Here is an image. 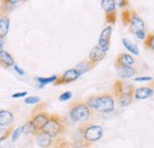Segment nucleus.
I'll return each mask as SVG.
<instances>
[{
	"instance_id": "nucleus-1",
	"label": "nucleus",
	"mask_w": 154,
	"mask_h": 148,
	"mask_svg": "<svg viewBox=\"0 0 154 148\" xmlns=\"http://www.w3.org/2000/svg\"><path fill=\"white\" fill-rule=\"evenodd\" d=\"M103 136V128L98 125L93 123H82L76 130V134L74 136V142L75 143H90L93 145L94 142L98 141Z\"/></svg>"
},
{
	"instance_id": "nucleus-2",
	"label": "nucleus",
	"mask_w": 154,
	"mask_h": 148,
	"mask_svg": "<svg viewBox=\"0 0 154 148\" xmlns=\"http://www.w3.org/2000/svg\"><path fill=\"white\" fill-rule=\"evenodd\" d=\"M85 104L91 110L98 113H112L115 109V98L112 94L104 93L100 95H91L85 101Z\"/></svg>"
},
{
	"instance_id": "nucleus-3",
	"label": "nucleus",
	"mask_w": 154,
	"mask_h": 148,
	"mask_svg": "<svg viewBox=\"0 0 154 148\" xmlns=\"http://www.w3.org/2000/svg\"><path fill=\"white\" fill-rule=\"evenodd\" d=\"M50 119V114L46 111H37L35 113L31 119L23 126V133L25 134H32V135H37L38 133L43 131L44 126L46 125V122Z\"/></svg>"
},
{
	"instance_id": "nucleus-4",
	"label": "nucleus",
	"mask_w": 154,
	"mask_h": 148,
	"mask_svg": "<svg viewBox=\"0 0 154 148\" xmlns=\"http://www.w3.org/2000/svg\"><path fill=\"white\" fill-rule=\"evenodd\" d=\"M69 116L72 122L84 123L91 117V109L84 101H75L69 107Z\"/></svg>"
},
{
	"instance_id": "nucleus-5",
	"label": "nucleus",
	"mask_w": 154,
	"mask_h": 148,
	"mask_svg": "<svg viewBox=\"0 0 154 148\" xmlns=\"http://www.w3.org/2000/svg\"><path fill=\"white\" fill-rule=\"evenodd\" d=\"M65 130H66V121L63 116L57 114H50V119L43 128V131L48 133L54 139L64 134Z\"/></svg>"
},
{
	"instance_id": "nucleus-6",
	"label": "nucleus",
	"mask_w": 154,
	"mask_h": 148,
	"mask_svg": "<svg viewBox=\"0 0 154 148\" xmlns=\"http://www.w3.org/2000/svg\"><path fill=\"white\" fill-rule=\"evenodd\" d=\"M134 90L135 88L132 84L126 83L121 79L115 81L114 85H113V93H114L116 100H119L121 97H134Z\"/></svg>"
},
{
	"instance_id": "nucleus-7",
	"label": "nucleus",
	"mask_w": 154,
	"mask_h": 148,
	"mask_svg": "<svg viewBox=\"0 0 154 148\" xmlns=\"http://www.w3.org/2000/svg\"><path fill=\"white\" fill-rule=\"evenodd\" d=\"M101 7L104 12L106 21L109 25H114L117 19V12H116V2L115 0H101Z\"/></svg>"
},
{
	"instance_id": "nucleus-8",
	"label": "nucleus",
	"mask_w": 154,
	"mask_h": 148,
	"mask_svg": "<svg viewBox=\"0 0 154 148\" xmlns=\"http://www.w3.org/2000/svg\"><path fill=\"white\" fill-rule=\"evenodd\" d=\"M128 27H129V32L133 33V35H135L139 31L146 30V25H145L143 19L141 18L137 14V12L134 10H131V21H129Z\"/></svg>"
},
{
	"instance_id": "nucleus-9",
	"label": "nucleus",
	"mask_w": 154,
	"mask_h": 148,
	"mask_svg": "<svg viewBox=\"0 0 154 148\" xmlns=\"http://www.w3.org/2000/svg\"><path fill=\"white\" fill-rule=\"evenodd\" d=\"M79 78V74L76 69H69L60 76H58L56 82L54 83V85H63V84H69L71 82H75L76 79Z\"/></svg>"
},
{
	"instance_id": "nucleus-10",
	"label": "nucleus",
	"mask_w": 154,
	"mask_h": 148,
	"mask_svg": "<svg viewBox=\"0 0 154 148\" xmlns=\"http://www.w3.org/2000/svg\"><path fill=\"white\" fill-rule=\"evenodd\" d=\"M112 33H113V27L112 25L104 27L100 35V38H98V46L104 50L106 52H108L109 50V46H110V39H112Z\"/></svg>"
},
{
	"instance_id": "nucleus-11",
	"label": "nucleus",
	"mask_w": 154,
	"mask_h": 148,
	"mask_svg": "<svg viewBox=\"0 0 154 148\" xmlns=\"http://www.w3.org/2000/svg\"><path fill=\"white\" fill-rule=\"evenodd\" d=\"M106 55H107V52H106L104 50H102L98 45H96V46H94V48L90 50L88 60H89L94 66H96L100 62H102V60L106 58Z\"/></svg>"
},
{
	"instance_id": "nucleus-12",
	"label": "nucleus",
	"mask_w": 154,
	"mask_h": 148,
	"mask_svg": "<svg viewBox=\"0 0 154 148\" xmlns=\"http://www.w3.org/2000/svg\"><path fill=\"white\" fill-rule=\"evenodd\" d=\"M135 63V58L132 54H120L115 59V68L119 66H132Z\"/></svg>"
},
{
	"instance_id": "nucleus-13",
	"label": "nucleus",
	"mask_w": 154,
	"mask_h": 148,
	"mask_svg": "<svg viewBox=\"0 0 154 148\" xmlns=\"http://www.w3.org/2000/svg\"><path fill=\"white\" fill-rule=\"evenodd\" d=\"M36 142L39 147L42 148H50L54 145V137H51L48 133L40 131L36 135Z\"/></svg>"
},
{
	"instance_id": "nucleus-14",
	"label": "nucleus",
	"mask_w": 154,
	"mask_h": 148,
	"mask_svg": "<svg viewBox=\"0 0 154 148\" xmlns=\"http://www.w3.org/2000/svg\"><path fill=\"white\" fill-rule=\"evenodd\" d=\"M10 30V17L7 13L0 10V37L5 38Z\"/></svg>"
},
{
	"instance_id": "nucleus-15",
	"label": "nucleus",
	"mask_w": 154,
	"mask_h": 148,
	"mask_svg": "<svg viewBox=\"0 0 154 148\" xmlns=\"http://www.w3.org/2000/svg\"><path fill=\"white\" fill-rule=\"evenodd\" d=\"M154 94V89L152 85L149 87H141L134 90V100H146L149 98Z\"/></svg>"
},
{
	"instance_id": "nucleus-16",
	"label": "nucleus",
	"mask_w": 154,
	"mask_h": 148,
	"mask_svg": "<svg viewBox=\"0 0 154 148\" xmlns=\"http://www.w3.org/2000/svg\"><path fill=\"white\" fill-rule=\"evenodd\" d=\"M14 121L13 113L7 109H0V127H10Z\"/></svg>"
},
{
	"instance_id": "nucleus-17",
	"label": "nucleus",
	"mask_w": 154,
	"mask_h": 148,
	"mask_svg": "<svg viewBox=\"0 0 154 148\" xmlns=\"http://www.w3.org/2000/svg\"><path fill=\"white\" fill-rule=\"evenodd\" d=\"M16 63H14V59L12 55L5 50H1L0 51V68H5V69H8L11 66H13Z\"/></svg>"
},
{
	"instance_id": "nucleus-18",
	"label": "nucleus",
	"mask_w": 154,
	"mask_h": 148,
	"mask_svg": "<svg viewBox=\"0 0 154 148\" xmlns=\"http://www.w3.org/2000/svg\"><path fill=\"white\" fill-rule=\"evenodd\" d=\"M116 70H117V75L123 79L131 78L136 74V69L133 65L132 66H119V68H116Z\"/></svg>"
},
{
	"instance_id": "nucleus-19",
	"label": "nucleus",
	"mask_w": 154,
	"mask_h": 148,
	"mask_svg": "<svg viewBox=\"0 0 154 148\" xmlns=\"http://www.w3.org/2000/svg\"><path fill=\"white\" fill-rule=\"evenodd\" d=\"M93 68H95L89 60H83V62H81V63H78L76 66H75V69H76L77 71H78V74L79 76H82L83 74H85V72H88L89 70H91Z\"/></svg>"
},
{
	"instance_id": "nucleus-20",
	"label": "nucleus",
	"mask_w": 154,
	"mask_h": 148,
	"mask_svg": "<svg viewBox=\"0 0 154 148\" xmlns=\"http://www.w3.org/2000/svg\"><path fill=\"white\" fill-rule=\"evenodd\" d=\"M57 78V75H54V76H50V77H36V82L38 83V88H43V87H45L50 83L54 84Z\"/></svg>"
},
{
	"instance_id": "nucleus-21",
	"label": "nucleus",
	"mask_w": 154,
	"mask_h": 148,
	"mask_svg": "<svg viewBox=\"0 0 154 148\" xmlns=\"http://www.w3.org/2000/svg\"><path fill=\"white\" fill-rule=\"evenodd\" d=\"M122 44H123V46L132 54V55L134 56H139V49H137V46L135 45L134 43H132L131 40H128L127 38H122Z\"/></svg>"
},
{
	"instance_id": "nucleus-22",
	"label": "nucleus",
	"mask_w": 154,
	"mask_h": 148,
	"mask_svg": "<svg viewBox=\"0 0 154 148\" xmlns=\"http://www.w3.org/2000/svg\"><path fill=\"white\" fill-rule=\"evenodd\" d=\"M52 147L54 148H71L72 147V143L68 142L64 137H59V136H58V137L55 139V142H54Z\"/></svg>"
},
{
	"instance_id": "nucleus-23",
	"label": "nucleus",
	"mask_w": 154,
	"mask_h": 148,
	"mask_svg": "<svg viewBox=\"0 0 154 148\" xmlns=\"http://www.w3.org/2000/svg\"><path fill=\"white\" fill-rule=\"evenodd\" d=\"M143 45H145L146 49L154 51V31L147 33L146 38L143 39Z\"/></svg>"
},
{
	"instance_id": "nucleus-24",
	"label": "nucleus",
	"mask_w": 154,
	"mask_h": 148,
	"mask_svg": "<svg viewBox=\"0 0 154 148\" xmlns=\"http://www.w3.org/2000/svg\"><path fill=\"white\" fill-rule=\"evenodd\" d=\"M13 133V128L12 126L10 127H0V142L5 141L7 137H10Z\"/></svg>"
},
{
	"instance_id": "nucleus-25",
	"label": "nucleus",
	"mask_w": 154,
	"mask_h": 148,
	"mask_svg": "<svg viewBox=\"0 0 154 148\" xmlns=\"http://www.w3.org/2000/svg\"><path fill=\"white\" fill-rule=\"evenodd\" d=\"M121 20L123 23V25L128 26L129 21H131V8H125L121 12Z\"/></svg>"
},
{
	"instance_id": "nucleus-26",
	"label": "nucleus",
	"mask_w": 154,
	"mask_h": 148,
	"mask_svg": "<svg viewBox=\"0 0 154 148\" xmlns=\"http://www.w3.org/2000/svg\"><path fill=\"white\" fill-rule=\"evenodd\" d=\"M14 5H11V4H6V2H1V5H0V10L1 11H4L5 13H7V14H10L13 10H14Z\"/></svg>"
},
{
	"instance_id": "nucleus-27",
	"label": "nucleus",
	"mask_w": 154,
	"mask_h": 148,
	"mask_svg": "<svg viewBox=\"0 0 154 148\" xmlns=\"http://www.w3.org/2000/svg\"><path fill=\"white\" fill-rule=\"evenodd\" d=\"M39 102H40V97H38V96H29L25 98L26 104H37Z\"/></svg>"
},
{
	"instance_id": "nucleus-28",
	"label": "nucleus",
	"mask_w": 154,
	"mask_h": 148,
	"mask_svg": "<svg viewBox=\"0 0 154 148\" xmlns=\"http://www.w3.org/2000/svg\"><path fill=\"white\" fill-rule=\"evenodd\" d=\"M116 6L121 10H125V8H128L129 7V0H115Z\"/></svg>"
},
{
	"instance_id": "nucleus-29",
	"label": "nucleus",
	"mask_w": 154,
	"mask_h": 148,
	"mask_svg": "<svg viewBox=\"0 0 154 148\" xmlns=\"http://www.w3.org/2000/svg\"><path fill=\"white\" fill-rule=\"evenodd\" d=\"M23 134V127H19V128H17V129L13 130V133H12V135H11V139H12V141L13 142H16L18 139H19V136Z\"/></svg>"
},
{
	"instance_id": "nucleus-30",
	"label": "nucleus",
	"mask_w": 154,
	"mask_h": 148,
	"mask_svg": "<svg viewBox=\"0 0 154 148\" xmlns=\"http://www.w3.org/2000/svg\"><path fill=\"white\" fill-rule=\"evenodd\" d=\"M71 97H72V93H71V91H64V93L58 97V100H59L60 102H65V101L70 100Z\"/></svg>"
},
{
	"instance_id": "nucleus-31",
	"label": "nucleus",
	"mask_w": 154,
	"mask_h": 148,
	"mask_svg": "<svg viewBox=\"0 0 154 148\" xmlns=\"http://www.w3.org/2000/svg\"><path fill=\"white\" fill-rule=\"evenodd\" d=\"M134 81L135 82H149V81H153V77L152 76H140V77H135Z\"/></svg>"
},
{
	"instance_id": "nucleus-32",
	"label": "nucleus",
	"mask_w": 154,
	"mask_h": 148,
	"mask_svg": "<svg viewBox=\"0 0 154 148\" xmlns=\"http://www.w3.org/2000/svg\"><path fill=\"white\" fill-rule=\"evenodd\" d=\"M91 145L90 143H87V142H83V143H74L71 148H90Z\"/></svg>"
},
{
	"instance_id": "nucleus-33",
	"label": "nucleus",
	"mask_w": 154,
	"mask_h": 148,
	"mask_svg": "<svg viewBox=\"0 0 154 148\" xmlns=\"http://www.w3.org/2000/svg\"><path fill=\"white\" fill-rule=\"evenodd\" d=\"M136 38H139V39H141V40H143L146 36H147V33H146V30H143V31H139V32H136L134 35Z\"/></svg>"
},
{
	"instance_id": "nucleus-34",
	"label": "nucleus",
	"mask_w": 154,
	"mask_h": 148,
	"mask_svg": "<svg viewBox=\"0 0 154 148\" xmlns=\"http://www.w3.org/2000/svg\"><path fill=\"white\" fill-rule=\"evenodd\" d=\"M27 95V91H20V93H16L12 95V98H21V97H25Z\"/></svg>"
},
{
	"instance_id": "nucleus-35",
	"label": "nucleus",
	"mask_w": 154,
	"mask_h": 148,
	"mask_svg": "<svg viewBox=\"0 0 154 148\" xmlns=\"http://www.w3.org/2000/svg\"><path fill=\"white\" fill-rule=\"evenodd\" d=\"M1 2H6V4H11V5H17V4H19L20 1H23V0H0Z\"/></svg>"
},
{
	"instance_id": "nucleus-36",
	"label": "nucleus",
	"mask_w": 154,
	"mask_h": 148,
	"mask_svg": "<svg viewBox=\"0 0 154 148\" xmlns=\"http://www.w3.org/2000/svg\"><path fill=\"white\" fill-rule=\"evenodd\" d=\"M13 69H14V71H16V72H18V74L21 75V76H24V75H25V71H24V70H21L17 64H14V65H13Z\"/></svg>"
},
{
	"instance_id": "nucleus-37",
	"label": "nucleus",
	"mask_w": 154,
	"mask_h": 148,
	"mask_svg": "<svg viewBox=\"0 0 154 148\" xmlns=\"http://www.w3.org/2000/svg\"><path fill=\"white\" fill-rule=\"evenodd\" d=\"M2 48H4V38L0 37V51H1V50H4Z\"/></svg>"
},
{
	"instance_id": "nucleus-38",
	"label": "nucleus",
	"mask_w": 154,
	"mask_h": 148,
	"mask_svg": "<svg viewBox=\"0 0 154 148\" xmlns=\"http://www.w3.org/2000/svg\"><path fill=\"white\" fill-rule=\"evenodd\" d=\"M23 1H26V0H23Z\"/></svg>"
},
{
	"instance_id": "nucleus-39",
	"label": "nucleus",
	"mask_w": 154,
	"mask_h": 148,
	"mask_svg": "<svg viewBox=\"0 0 154 148\" xmlns=\"http://www.w3.org/2000/svg\"><path fill=\"white\" fill-rule=\"evenodd\" d=\"M0 148H1V146H0Z\"/></svg>"
},
{
	"instance_id": "nucleus-40",
	"label": "nucleus",
	"mask_w": 154,
	"mask_h": 148,
	"mask_svg": "<svg viewBox=\"0 0 154 148\" xmlns=\"http://www.w3.org/2000/svg\"><path fill=\"white\" fill-rule=\"evenodd\" d=\"M153 89H154V87H153Z\"/></svg>"
}]
</instances>
